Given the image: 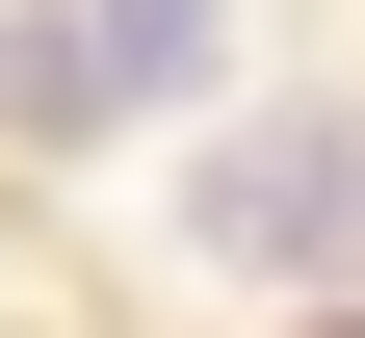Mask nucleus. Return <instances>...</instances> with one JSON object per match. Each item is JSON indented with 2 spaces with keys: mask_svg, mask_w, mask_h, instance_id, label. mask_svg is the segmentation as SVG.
I'll return each mask as SVG.
<instances>
[{
  "mask_svg": "<svg viewBox=\"0 0 365 338\" xmlns=\"http://www.w3.org/2000/svg\"><path fill=\"white\" fill-rule=\"evenodd\" d=\"M182 234L261 260V286H339V260H365V105H261L235 157H209V208H182Z\"/></svg>",
  "mask_w": 365,
  "mask_h": 338,
  "instance_id": "obj_2",
  "label": "nucleus"
},
{
  "mask_svg": "<svg viewBox=\"0 0 365 338\" xmlns=\"http://www.w3.org/2000/svg\"><path fill=\"white\" fill-rule=\"evenodd\" d=\"M235 0H26L0 26V130H130V105H209Z\"/></svg>",
  "mask_w": 365,
  "mask_h": 338,
  "instance_id": "obj_1",
  "label": "nucleus"
}]
</instances>
